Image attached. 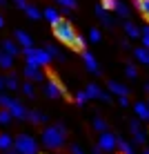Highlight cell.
Returning a JSON list of instances; mask_svg holds the SVG:
<instances>
[{"label":"cell","mask_w":149,"mask_h":154,"mask_svg":"<svg viewBox=\"0 0 149 154\" xmlns=\"http://www.w3.org/2000/svg\"><path fill=\"white\" fill-rule=\"evenodd\" d=\"M40 141L42 145L47 147V150L56 152V150H62V147L67 145V127L62 123H54L49 127H45L40 134Z\"/></svg>","instance_id":"6da1fadb"},{"label":"cell","mask_w":149,"mask_h":154,"mask_svg":"<svg viewBox=\"0 0 149 154\" xmlns=\"http://www.w3.org/2000/svg\"><path fill=\"white\" fill-rule=\"evenodd\" d=\"M22 54H25V60L27 65H34V67H47L54 58L49 56L47 49H40V47H22Z\"/></svg>","instance_id":"7a4b0ae2"},{"label":"cell","mask_w":149,"mask_h":154,"mask_svg":"<svg viewBox=\"0 0 149 154\" xmlns=\"http://www.w3.org/2000/svg\"><path fill=\"white\" fill-rule=\"evenodd\" d=\"M54 36H56V38L62 42V45L71 47L78 34H76V29H73V25L69 23L67 18H62V20H58V23L54 25Z\"/></svg>","instance_id":"3957f363"},{"label":"cell","mask_w":149,"mask_h":154,"mask_svg":"<svg viewBox=\"0 0 149 154\" xmlns=\"http://www.w3.org/2000/svg\"><path fill=\"white\" fill-rule=\"evenodd\" d=\"M0 107L9 109V112L13 114V119H18V121H27V112H29V109L22 105V100L11 98L9 94H2V92H0Z\"/></svg>","instance_id":"277c9868"},{"label":"cell","mask_w":149,"mask_h":154,"mask_svg":"<svg viewBox=\"0 0 149 154\" xmlns=\"http://www.w3.org/2000/svg\"><path fill=\"white\" fill-rule=\"evenodd\" d=\"M13 150L20 154H36L38 152V141L29 134H18L13 139Z\"/></svg>","instance_id":"5b68a950"},{"label":"cell","mask_w":149,"mask_h":154,"mask_svg":"<svg viewBox=\"0 0 149 154\" xmlns=\"http://www.w3.org/2000/svg\"><path fill=\"white\" fill-rule=\"evenodd\" d=\"M42 92H45L47 98H54V100L65 96V87L58 83V78H47V81H45V87H42Z\"/></svg>","instance_id":"8992f818"},{"label":"cell","mask_w":149,"mask_h":154,"mask_svg":"<svg viewBox=\"0 0 149 154\" xmlns=\"http://www.w3.org/2000/svg\"><path fill=\"white\" fill-rule=\"evenodd\" d=\"M98 145L103 147V152H111V150H116V147H118V136L111 134V132H100Z\"/></svg>","instance_id":"52a82bcc"},{"label":"cell","mask_w":149,"mask_h":154,"mask_svg":"<svg viewBox=\"0 0 149 154\" xmlns=\"http://www.w3.org/2000/svg\"><path fill=\"white\" fill-rule=\"evenodd\" d=\"M85 92L89 94V98L103 100V103H111V94H109V92H103V89H100V85H96V83H89L87 87H85Z\"/></svg>","instance_id":"ba28073f"},{"label":"cell","mask_w":149,"mask_h":154,"mask_svg":"<svg viewBox=\"0 0 149 154\" xmlns=\"http://www.w3.org/2000/svg\"><path fill=\"white\" fill-rule=\"evenodd\" d=\"M22 76H25V81H31V83H45V74H42V67L25 65Z\"/></svg>","instance_id":"9c48e42d"},{"label":"cell","mask_w":149,"mask_h":154,"mask_svg":"<svg viewBox=\"0 0 149 154\" xmlns=\"http://www.w3.org/2000/svg\"><path fill=\"white\" fill-rule=\"evenodd\" d=\"M107 89L111 96H129V87L118 81H107Z\"/></svg>","instance_id":"30bf717a"},{"label":"cell","mask_w":149,"mask_h":154,"mask_svg":"<svg viewBox=\"0 0 149 154\" xmlns=\"http://www.w3.org/2000/svg\"><path fill=\"white\" fill-rule=\"evenodd\" d=\"M82 63H85V67H87L91 74H100V65H98V60H96V56L91 54V51H87V49L82 51Z\"/></svg>","instance_id":"8fae6325"},{"label":"cell","mask_w":149,"mask_h":154,"mask_svg":"<svg viewBox=\"0 0 149 154\" xmlns=\"http://www.w3.org/2000/svg\"><path fill=\"white\" fill-rule=\"evenodd\" d=\"M122 29H125V34H127V38H129V40H138V38H140V34H142V29L138 27L136 23H131V20H125Z\"/></svg>","instance_id":"7c38bea8"},{"label":"cell","mask_w":149,"mask_h":154,"mask_svg":"<svg viewBox=\"0 0 149 154\" xmlns=\"http://www.w3.org/2000/svg\"><path fill=\"white\" fill-rule=\"evenodd\" d=\"M94 11H96V16L100 18V23H103L105 27H114V18H111V14L103 7V5H96V9H94Z\"/></svg>","instance_id":"4fadbf2b"},{"label":"cell","mask_w":149,"mask_h":154,"mask_svg":"<svg viewBox=\"0 0 149 154\" xmlns=\"http://www.w3.org/2000/svg\"><path fill=\"white\" fill-rule=\"evenodd\" d=\"M27 121L29 123H34V125H42V123H47V114L45 112H38V109H29L27 112Z\"/></svg>","instance_id":"5bb4252c"},{"label":"cell","mask_w":149,"mask_h":154,"mask_svg":"<svg viewBox=\"0 0 149 154\" xmlns=\"http://www.w3.org/2000/svg\"><path fill=\"white\" fill-rule=\"evenodd\" d=\"M134 112L140 121H149V105L147 100H138V103H134Z\"/></svg>","instance_id":"9a60e30c"},{"label":"cell","mask_w":149,"mask_h":154,"mask_svg":"<svg viewBox=\"0 0 149 154\" xmlns=\"http://www.w3.org/2000/svg\"><path fill=\"white\" fill-rule=\"evenodd\" d=\"M2 49L7 51V54H11V56H18V54H22V47H20L16 40H11V38L2 40Z\"/></svg>","instance_id":"2e32d148"},{"label":"cell","mask_w":149,"mask_h":154,"mask_svg":"<svg viewBox=\"0 0 149 154\" xmlns=\"http://www.w3.org/2000/svg\"><path fill=\"white\" fill-rule=\"evenodd\" d=\"M42 18H47V23H49L51 27H54L58 20H62V16H60V11H58V9H54V7H47L45 11H42Z\"/></svg>","instance_id":"e0dca14e"},{"label":"cell","mask_w":149,"mask_h":154,"mask_svg":"<svg viewBox=\"0 0 149 154\" xmlns=\"http://www.w3.org/2000/svg\"><path fill=\"white\" fill-rule=\"evenodd\" d=\"M13 38H16V42H18L20 47H31L34 45V40H31V36L27 34V31H22V29H18L13 34Z\"/></svg>","instance_id":"ac0fdd59"},{"label":"cell","mask_w":149,"mask_h":154,"mask_svg":"<svg viewBox=\"0 0 149 154\" xmlns=\"http://www.w3.org/2000/svg\"><path fill=\"white\" fill-rule=\"evenodd\" d=\"M134 58L140 63V65L149 67V49H147V47H136V49H134Z\"/></svg>","instance_id":"d6986e66"},{"label":"cell","mask_w":149,"mask_h":154,"mask_svg":"<svg viewBox=\"0 0 149 154\" xmlns=\"http://www.w3.org/2000/svg\"><path fill=\"white\" fill-rule=\"evenodd\" d=\"M13 58L11 54H7V51H0V69H13Z\"/></svg>","instance_id":"ffe728a7"},{"label":"cell","mask_w":149,"mask_h":154,"mask_svg":"<svg viewBox=\"0 0 149 154\" xmlns=\"http://www.w3.org/2000/svg\"><path fill=\"white\" fill-rule=\"evenodd\" d=\"M45 49L49 51V56L54 58V60H60V63H65V54H62V49H60L58 45H47Z\"/></svg>","instance_id":"44dd1931"},{"label":"cell","mask_w":149,"mask_h":154,"mask_svg":"<svg viewBox=\"0 0 149 154\" xmlns=\"http://www.w3.org/2000/svg\"><path fill=\"white\" fill-rule=\"evenodd\" d=\"M11 147H13V139H11V134H7V132H0V150L7 152V150H11Z\"/></svg>","instance_id":"7402d4cb"},{"label":"cell","mask_w":149,"mask_h":154,"mask_svg":"<svg viewBox=\"0 0 149 154\" xmlns=\"http://www.w3.org/2000/svg\"><path fill=\"white\" fill-rule=\"evenodd\" d=\"M22 11L27 14V18H29V20H38V18H42V11H40L38 7H34V5H27Z\"/></svg>","instance_id":"603a6c76"},{"label":"cell","mask_w":149,"mask_h":154,"mask_svg":"<svg viewBox=\"0 0 149 154\" xmlns=\"http://www.w3.org/2000/svg\"><path fill=\"white\" fill-rule=\"evenodd\" d=\"M4 85H7V89H11V92H16V89H20V83H18V76L11 72L9 76H4Z\"/></svg>","instance_id":"cb8c5ba5"},{"label":"cell","mask_w":149,"mask_h":154,"mask_svg":"<svg viewBox=\"0 0 149 154\" xmlns=\"http://www.w3.org/2000/svg\"><path fill=\"white\" fill-rule=\"evenodd\" d=\"M11 121H13V114L9 112V109L0 107V127H7V125H11Z\"/></svg>","instance_id":"d4e9b609"},{"label":"cell","mask_w":149,"mask_h":154,"mask_svg":"<svg viewBox=\"0 0 149 154\" xmlns=\"http://www.w3.org/2000/svg\"><path fill=\"white\" fill-rule=\"evenodd\" d=\"M20 92H22L27 98H34V96H36V89H34V83H31V81L20 83Z\"/></svg>","instance_id":"484cf974"},{"label":"cell","mask_w":149,"mask_h":154,"mask_svg":"<svg viewBox=\"0 0 149 154\" xmlns=\"http://www.w3.org/2000/svg\"><path fill=\"white\" fill-rule=\"evenodd\" d=\"M134 7L149 20V0H134Z\"/></svg>","instance_id":"4316f807"},{"label":"cell","mask_w":149,"mask_h":154,"mask_svg":"<svg viewBox=\"0 0 149 154\" xmlns=\"http://www.w3.org/2000/svg\"><path fill=\"white\" fill-rule=\"evenodd\" d=\"M118 150H120V152H125V154H136V150H134V145H131L129 141L120 139V136H118Z\"/></svg>","instance_id":"83f0119b"},{"label":"cell","mask_w":149,"mask_h":154,"mask_svg":"<svg viewBox=\"0 0 149 154\" xmlns=\"http://www.w3.org/2000/svg\"><path fill=\"white\" fill-rule=\"evenodd\" d=\"M114 14L118 16V18H129V7H127L125 2H120V0H118V5H116Z\"/></svg>","instance_id":"f1b7e54d"},{"label":"cell","mask_w":149,"mask_h":154,"mask_svg":"<svg viewBox=\"0 0 149 154\" xmlns=\"http://www.w3.org/2000/svg\"><path fill=\"white\" fill-rule=\"evenodd\" d=\"M71 49H73V51H80V54H82V51L87 49V40H85L82 36H76V40H73Z\"/></svg>","instance_id":"f546056e"},{"label":"cell","mask_w":149,"mask_h":154,"mask_svg":"<svg viewBox=\"0 0 149 154\" xmlns=\"http://www.w3.org/2000/svg\"><path fill=\"white\" fill-rule=\"evenodd\" d=\"M91 127H94L96 132H107V121L100 119V116H96V119L91 121Z\"/></svg>","instance_id":"4dcf8cb0"},{"label":"cell","mask_w":149,"mask_h":154,"mask_svg":"<svg viewBox=\"0 0 149 154\" xmlns=\"http://www.w3.org/2000/svg\"><path fill=\"white\" fill-rule=\"evenodd\" d=\"M56 2L60 5L62 9H65V14H69V11H73V9L78 7V2H76V0H56Z\"/></svg>","instance_id":"1f68e13d"},{"label":"cell","mask_w":149,"mask_h":154,"mask_svg":"<svg viewBox=\"0 0 149 154\" xmlns=\"http://www.w3.org/2000/svg\"><path fill=\"white\" fill-rule=\"evenodd\" d=\"M73 100H76V105H85V103L89 100V94L85 92V89H80V92L73 94Z\"/></svg>","instance_id":"d6a6232c"},{"label":"cell","mask_w":149,"mask_h":154,"mask_svg":"<svg viewBox=\"0 0 149 154\" xmlns=\"http://www.w3.org/2000/svg\"><path fill=\"white\" fill-rule=\"evenodd\" d=\"M125 76H127V78H131V81H134V78H138V69H136V65H134V63L125 65Z\"/></svg>","instance_id":"836d02e7"},{"label":"cell","mask_w":149,"mask_h":154,"mask_svg":"<svg viewBox=\"0 0 149 154\" xmlns=\"http://www.w3.org/2000/svg\"><path fill=\"white\" fill-rule=\"evenodd\" d=\"M131 134H134V141L138 143V145H142V143L147 141V134H145V132L140 130V127H138V130H134V132H131Z\"/></svg>","instance_id":"e575fe53"},{"label":"cell","mask_w":149,"mask_h":154,"mask_svg":"<svg viewBox=\"0 0 149 154\" xmlns=\"http://www.w3.org/2000/svg\"><path fill=\"white\" fill-rule=\"evenodd\" d=\"M100 38H103V34H100V29H89V40L91 42H100Z\"/></svg>","instance_id":"d590c367"},{"label":"cell","mask_w":149,"mask_h":154,"mask_svg":"<svg viewBox=\"0 0 149 154\" xmlns=\"http://www.w3.org/2000/svg\"><path fill=\"white\" fill-rule=\"evenodd\" d=\"M140 40H142V47H147V49H149V25H147V27H142Z\"/></svg>","instance_id":"8d00e7d4"},{"label":"cell","mask_w":149,"mask_h":154,"mask_svg":"<svg viewBox=\"0 0 149 154\" xmlns=\"http://www.w3.org/2000/svg\"><path fill=\"white\" fill-rule=\"evenodd\" d=\"M100 5H103L107 11H114L116 9V5H118V0H100Z\"/></svg>","instance_id":"74e56055"},{"label":"cell","mask_w":149,"mask_h":154,"mask_svg":"<svg viewBox=\"0 0 149 154\" xmlns=\"http://www.w3.org/2000/svg\"><path fill=\"white\" fill-rule=\"evenodd\" d=\"M69 154H85V150L78 143H71V145H69Z\"/></svg>","instance_id":"f35d334b"},{"label":"cell","mask_w":149,"mask_h":154,"mask_svg":"<svg viewBox=\"0 0 149 154\" xmlns=\"http://www.w3.org/2000/svg\"><path fill=\"white\" fill-rule=\"evenodd\" d=\"M118 105L120 107H129V96H118Z\"/></svg>","instance_id":"ab89813d"},{"label":"cell","mask_w":149,"mask_h":154,"mask_svg":"<svg viewBox=\"0 0 149 154\" xmlns=\"http://www.w3.org/2000/svg\"><path fill=\"white\" fill-rule=\"evenodd\" d=\"M13 2H16V7H20V9H25V7H27V0H13Z\"/></svg>","instance_id":"60d3db41"},{"label":"cell","mask_w":149,"mask_h":154,"mask_svg":"<svg viewBox=\"0 0 149 154\" xmlns=\"http://www.w3.org/2000/svg\"><path fill=\"white\" fill-rule=\"evenodd\" d=\"M91 154H103V147H100L98 143H96V145H94V150H91Z\"/></svg>","instance_id":"b9f144b4"},{"label":"cell","mask_w":149,"mask_h":154,"mask_svg":"<svg viewBox=\"0 0 149 154\" xmlns=\"http://www.w3.org/2000/svg\"><path fill=\"white\" fill-rule=\"evenodd\" d=\"M120 47H122V49H129V38H125V40H120Z\"/></svg>","instance_id":"7bdbcfd3"},{"label":"cell","mask_w":149,"mask_h":154,"mask_svg":"<svg viewBox=\"0 0 149 154\" xmlns=\"http://www.w3.org/2000/svg\"><path fill=\"white\" fill-rule=\"evenodd\" d=\"M2 89H7V85H4V76H0V92Z\"/></svg>","instance_id":"ee69618b"},{"label":"cell","mask_w":149,"mask_h":154,"mask_svg":"<svg viewBox=\"0 0 149 154\" xmlns=\"http://www.w3.org/2000/svg\"><path fill=\"white\" fill-rule=\"evenodd\" d=\"M4 154H20V152H16V150H13V147H11V150H7V152H4Z\"/></svg>","instance_id":"f6af8a7d"},{"label":"cell","mask_w":149,"mask_h":154,"mask_svg":"<svg viewBox=\"0 0 149 154\" xmlns=\"http://www.w3.org/2000/svg\"><path fill=\"white\" fill-rule=\"evenodd\" d=\"M2 27H4V18L0 16V29H2Z\"/></svg>","instance_id":"bcb514c9"},{"label":"cell","mask_w":149,"mask_h":154,"mask_svg":"<svg viewBox=\"0 0 149 154\" xmlns=\"http://www.w3.org/2000/svg\"><path fill=\"white\" fill-rule=\"evenodd\" d=\"M145 92H147V94H149V81H147V83H145Z\"/></svg>","instance_id":"7dc6e473"},{"label":"cell","mask_w":149,"mask_h":154,"mask_svg":"<svg viewBox=\"0 0 149 154\" xmlns=\"http://www.w3.org/2000/svg\"><path fill=\"white\" fill-rule=\"evenodd\" d=\"M145 154H149V147H145Z\"/></svg>","instance_id":"c3c4849f"},{"label":"cell","mask_w":149,"mask_h":154,"mask_svg":"<svg viewBox=\"0 0 149 154\" xmlns=\"http://www.w3.org/2000/svg\"><path fill=\"white\" fill-rule=\"evenodd\" d=\"M4 2H7V0H0V5H4Z\"/></svg>","instance_id":"681fc988"},{"label":"cell","mask_w":149,"mask_h":154,"mask_svg":"<svg viewBox=\"0 0 149 154\" xmlns=\"http://www.w3.org/2000/svg\"><path fill=\"white\" fill-rule=\"evenodd\" d=\"M147 105H149V100H147Z\"/></svg>","instance_id":"f907efd6"},{"label":"cell","mask_w":149,"mask_h":154,"mask_svg":"<svg viewBox=\"0 0 149 154\" xmlns=\"http://www.w3.org/2000/svg\"><path fill=\"white\" fill-rule=\"evenodd\" d=\"M120 154H125V152H120Z\"/></svg>","instance_id":"816d5d0a"},{"label":"cell","mask_w":149,"mask_h":154,"mask_svg":"<svg viewBox=\"0 0 149 154\" xmlns=\"http://www.w3.org/2000/svg\"><path fill=\"white\" fill-rule=\"evenodd\" d=\"M36 154H38V152H36Z\"/></svg>","instance_id":"f5cc1de1"}]
</instances>
